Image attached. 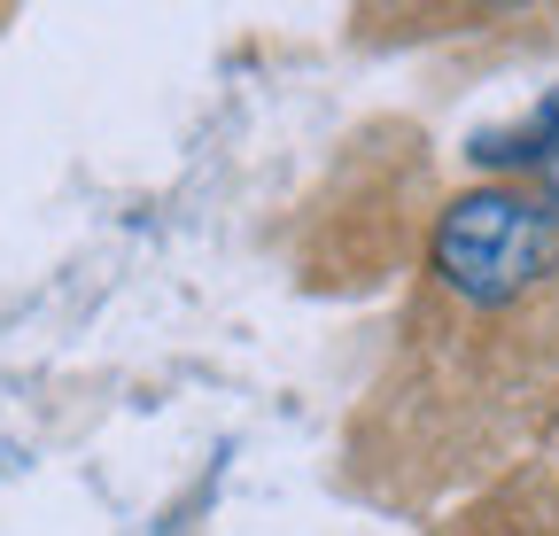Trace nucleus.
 <instances>
[{
    "instance_id": "2",
    "label": "nucleus",
    "mask_w": 559,
    "mask_h": 536,
    "mask_svg": "<svg viewBox=\"0 0 559 536\" xmlns=\"http://www.w3.org/2000/svg\"><path fill=\"white\" fill-rule=\"evenodd\" d=\"M536 179H544V203H551V211H559V141H551V148H544V164H536Z\"/></svg>"
},
{
    "instance_id": "1",
    "label": "nucleus",
    "mask_w": 559,
    "mask_h": 536,
    "mask_svg": "<svg viewBox=\"0 0 559 536\" xmlns=\"http://www.w3.org/2000/svg\"><path fill=\"white\" fill-rule=\"evenodd\" d=\"M428 264L459 303H521L559 273V211L528 187H474L436 218Z\"/></svg>"
}]
</instances>
